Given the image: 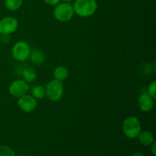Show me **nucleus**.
Here are the masks:
<instances>
[{
	"instance_id": "1",
	"label": "nucleus",
	"mask_w": 156,
	"mask_h": 156,
	"mask_svg": "<svg viewBox=\"0 0 156 156\" xmlns=\"http://www.w3.org/2000/svg\"><path fill=\"white\" fill-rule=\"evenodd\" d=\"M74 13L82 18L91 16L98 9L96 0H76L73 4Z\"/></svg>"
},
{
	"instance_id": "2",
	"label": "nucleus",
	"mask_w": 156,
	"mask_h": 156,
	"mask_svg": "<svg viewBox=\"0 0 156 156\" xmlns=\"http://www.w3.org/2000/svg\"><path fill=\"white\" fill-rule=\"evenodd\" d=\"M122 130L124 135L129 139H136L142 131L140 120L136 117H129L125 119L122 124Z\"/></svg>"
},
{
	"instance_id": "3",
	"label": "nucleus",
	"mask_w": 156,
	"mask_h": 156,
	"mask_svg": "<svg viewBox=\"0 0 156 156\" xmlns=\"http://www.w3.org/2000/svg\"><path fill=\"white\" fill-rule=\"evenodd\" d=\"M73 6L68 2H59L53 10V16L60 22L69 21L74 15Z\"/></svg>"
},
{
	"instance_id": "4",
	"label": "nucleus",
	"mask_w": 156,
	"mask_h": 156,
	"mask_svg": "<svg viewBox=\"0 0 156 156\" xmlns=\"http://www.w3.org/2000/svg\"><path fill=\"white\" fill-rule=\"evenodd\" d=\"M46 96L51 101H58L63 95V85L62 82L53 79L46 85Z\"/></svg>"
},
{
	"instance_id": "5",
	"label": "nucleus",
	"mask_w": 156,
	"mask_h": 156,
	"mask_svg": "<svg viewBox=\"0 0 156 156\" xmlns=\"http://www.w3.org/2000/svg\"><path fill=\"white\" fill-rule=\"evenodd\" d=\"M30 51L31 50L28 44L22 41L15 43L12 50L13 58L15 60L19 62H24L27 60L30 56Z\"/></svg>"
},
{
	"instance_id": "6",
	"label": "nucleus",
	"mask_w": 156,
	"mask_h": 156,
	"mask_svg": "<svg viewBox=\"0 0 156 156\" xmlns=\"http://www.w3.org/2000/svg\"><path fill=\"white\" fill-rule=\"evenodd\" d=\"M29 90L28 83L23 79H17L13 81L9 87V94L14 98H20L27 93Z\"/></svg>"
},
{
	"instance_id": "7",
	"label": "nucleus",
	"mask_w": 156,
	"mask_h": 156,
	"mask_svg": "<svg viewBox=\"0 0 156 156\" xmlns=\"http://www.w3.org/2000/svg\"><path fill=\"white\" fill-rule=\"evenodd\" d=\"M18 21L11 16L4 17L0 20V34L2 35H10L17 30Z\"/></svg>"
},
{
	"instance_id": "8",
	"label": "nucleus",
	"mask_w": 156,
	"mask_h": 156,
	"mask_svg": "<svg viewBox=\"0 0 156 156\" xmlns=\"http://www.w3.org/2000/svg\"><path fill=\"white\" fill-rule=\"evenodd\" d=\"M18 105L22 111L25 113H30L34 111L37 105V102L33 96L26 94L18 98Z\"/></svg>"
},
{
	"instance_id": "9",
	"label": "nucleus",
	"mask_w": 156,
	"mask_h": 156,
	"mask_svg": "<svg viewBox=\"0 0 156 156\" xmlns=\"http://www.w3.org/2000/svg\"><path fill=\"white\" fill-rule=\"evenodd\" d=\"M154 100L147 92L142 93L138 98V105L140 109L143 112L152 111L154 106Z\"/></svg>"
},
{
	"instance_id": "10",
	"label": "nucleus",
	"mask_w": 156,
	"mask_h": 156,
	"mask_svg": "<svg viewBox=\"0 0 156 156\" xmlns=\"http://www.w3.org/2000/svg\"><path fill=\"white\" fill-rule=\"evenodd\" d=\"M137 138L139 139L140 143L145 146H150L155 142L153 134L148 130L141 131Z\"/></svg>"
},
{
	"instance_id": "11",
	"label": "nucleus",
	"mask_w": 156,
	"mask_h": 156,
	"mask_svg": "<svg viewBox=\"0 0 156 156\" xmlns=\"http://www.w3.org/2000/svg\"><path fill=\"white\" fill-rule=\"evenodd\" d=\"M69 69L66 67L62 66H59L56 67L53 73L54 79L59 81V82H62V81L66 80L69 77Z\"/></svg>"
},
{
	"instance_id": "12",
	"label": "nucleus",
	"mask_w": 156,
	"mask_h": 156,
	"mask_svg": "<svg viewBox=\"0 0 156 156\" xmlns=\"http://www.w3.org/2000/svg\"><path fill=\"white\" fill-rule=\"evenodd\" d=\"M29 58H30L32 63L41 64L45 59V55L41 50H34L30 51Z\"/></svg>"
},
{
	"instance_id": "13",
	"label": "nucleus",
	"mask_w": 156,
	"mask_h": 156,
	"mask_svg": "<svg viewBox=\"0 0 156 156\" xmlns=\"http://www.w3.org/2000/svg\"><path fill=\"white\" fill-rule=\"evenodd\" d=\"M23 80L25 81L27 83L34 82L37 79V72L34 69L31 67L25 69L22 73Z\"/></svg>"
},
{
	"instance_id": "14",
	"label": "nucleus",
	"mask_w": 156,
	"mask_h": 156,
	"mask_svg": "<svg viewBox=\"0 0 156 156\" xmlns=\"http://www.w3.org/2000/svg\"><path fill=\"white\" fill-rule=\"evenodd\" d=\"M4 4L8 10L16 11L22 5L23 0H5Z\"/></svg>"
},
{
	"instance_id": "15",
	"label": "nucleus",
	"mask_w": 156,
	"mask_h": 156,
	"mask_svg": "<svg viewBox=\"0 0 156 156\" xmlns=\"http://www.w3.org/2000/svg\"><path fill=\"white\" fill-rule=\"evenodd\" d=\"M31 94L35 99H43L46 97V90L45 88L43 86L34 87L31 91Z\"/></svg>"
},
{
	"instance_id": "16",
	"label": "nucleus",
	"mask_w": 156,
	"mask_h": 156,
	"mask_svg": "<svg viewBox=\"0 0 156 156\" xmlns=\"http://www.w3.org/2000/svg\"><path fill=\"white\" fill-rule=\"evenodd\" d=\"M0 156H15V153L9 146H0Z\"/></svg>"
},
{
	"instance_id": "17",
	"label": "nucleus",
	"mask_w": 156,
	"mask_h": 156,
	"mask_svg": "<svg viewBox=\"0 0 156 156\" xmlns=\"http://www.w3.org/2000/svg\"><path fill=\"white\" fill-rule=\"evenodd\" d=\"M146 92H147L153 99L156 98V81H153V82L149 85Z\"/></svg>"
},
{
	"instance_id": "18",
	"label": "nucleus",
	"mask_w": 156,
	"mask_h": 156,
	"mask_svg": "<svg viewBox=\"0 0 156 156\" xmlns=\"http://www.w3.org/2000/svg\"><path fill=\"white\" fill-rule=\"evenodd\" d=\"M44 2L47 3L49 5H56L60 2L61 0H44Z\"/></svg>"
},
{
	"instance_id": "19",
	"label": "nucleus",
	"mask_w": 156,
	"mask_h": 156,
	"mask_svg": "<svg viewBox=\"0 0 156 156\" xmlns=\"http://www.w3.org/2000/svg\"><path fill=\"white\" fill-rule=\"evenodd\" d=\"M151 149H152V154H153L154 155H156V143L155 142H154L153 143H152V145H151Z\"/></svg>"
},
{
	"instance_id": "20",
	"label": "nucleus",
	"mask_w": 156,
	"mask_h": 156,
	"mask_svg": "<svg viewBox=\"0 0 156 156\" xmlns=\"http://www.w3.org/2000/svg\"><path fill=\"white\" fill-rule=\"evenodd\" d=\"M133 156H143V153H142V152H136L135 153L133 154Z\"/></svg>"
},
{
	"instance_id": "21",
	"label": "nucleus",
	"mask_w": 156,
	"mask_h": 156,
	"mask_svg": "<svg viewBox=\"0 0 156 156\" xmlns=\"http://www.w3.org/2000/svg\"><path fill=\"white\" fill-rule=\"evenodd\" d=\"M61 1H63V2H68V3H70L73 0H61Z\"/></svg>"
},
{
	"instance_id": "22",
	"label": "nucleus",
	"mask_w": 156,
	"mask_h": 156,
	"mask_svg": "<svg viewBox=\"0 0 156 156\" xmlns=\"http://www.w3.org/2000/svg\"><path fill=\"white\" fill-rule=\"evenodd\" d=\"M1 37H2V34H0V42H1Z\"/></svg>"
},
{
	"instance_id": "23",
	"label": "nucleus",
	"mask_w": 156,
	"mask_h": 156,
	"mask_svg": "<svg viewBox=\"0 0 156 156\" xmlns=\"http://www.w3.org/2000/svg\"><path fill=\"white\" fill-rule=\"evenodd\" d=\"M19 156H28V155H19Z\"/></svg>"
}]
</instances>
